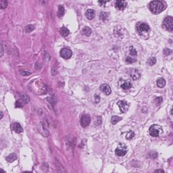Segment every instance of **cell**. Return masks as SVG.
Returning <instances> with one entry per match:
<instances>
[{
	"label": "cell",
	"instance_id": "7a4b0ae2",
	"mask_svg": "<svg viewBox=\"0 0 173 173\" xmlns=\"http://www.w3.org/2000/svg\"><path fill=\"white\" fill-rule=\"evenodd\" d=\"M163 132L162 128L159 125L154 124L150 128V134L152 137H158Z\"/></svg>",
	"mask_w": 173,
	"mask_h": 173
},
{
	"label": "cell",
	"instance_id": "44dd1931",
	"mask_svg": "<svg viewBox=\"0 0 173 173\" xmlns=\"http://www.w3.org/2000/svg\"><path fill=\"white\" fill-rule=\"evenodd\" d=\"M19 95H20V98L22 99L24 102V103H28V102H29V98H28L27 95H25V94L24 93H19Z\"/></svg>",
	"mask_w": 173,
	"mask_h": 173
},
{
	"label": "cell",
	"instance_id": "ac0fdd59",
	"mask_svg": "<svg viewBox=\"0 0 173 173\" xmlns=\"http://www.w3.org/2000/svg\"><path fill=\"white\" fill-rule=\"evenodd\" d=\"M157 85L160 87V88H163L164 86L166 85V81L163 78H160L157 80Z\"/></svg>",
	"mask_w": 173,
	"mask_h": 173
},
{
	"label": "cell",
	"instance_id": "8d00e7d4",
	"mask_svg": "<svg viewBox=\"0 0 173 173\" xmlns=\"http://www.w3.org/2000/svg\"><path fill=\"white\" fill-rule=\"evenodd\" d=\"M3 115H4V114H3V112H1V118H0L1 119L3 118Z\"/></svg>",
	"mask_w": 173,
	"mask_h": 173
},
{
	"label": "cell",
	"instance_id": "2e32d148",
	"mask_svg": "<svg viewBox=\"0 0 173 173\" xmlns=\"http://www.w3.org/2000/svg\"><path fill=\"white\" fill-rule=\"evenodd\" d=\"M64 13H65V9L64 8V7L62 5H60L58 6V17L59 18H62V16H64Z\"/></svg>",
	"mask_w": 173,
	"mask_h": 173
},
{
	"label": "cell",
	"instance_id": "52a82bcc",
	"mask_svg": "<svg viewBox=\"0 0 173 173\" xmlns=\"http://www.w3.org/2000/svg\"><path fill=\"white\" fill-rule=\"evenodd\" d=\"M91 122V117L88 114H84L80 118V125L83 127H87L89 126Z\"/></svg>",
	"mask_w": 173,
	"mask_h": 173
},
{
	"label": "cell",
	"instance_id": "d6986e66",
	"mask_svg": "<svg viewBox=\"0 0 173 173\" xmlns=\"http://www.w3.org/2000/svg\"><path fill=\"white\" fill-rule=\"evenodd\" d=\"M16 159H17V155L15 154H12L6 157V160L9 162H12Z\"/></svg>",
	"mask_w": 173,
	"mask_h": 173
},
{
	"label": "cell",
	"instance_id": "cb8c5ba5",
	"mask_svg": "<svg viewBox=\"0 0 173 173\" xmlns=\"http://www.w3.org/2000/svg\"><path fill=\"white\" fill-rule=\"evenodd\" d=\"M147 63L150 64V66H153L156 63V58L155 57H151V58H150L147 60Z\"/></svg>",
	"mask_w": 173,
	"mask_h": 173
},
{
	"label": "cell",
	"instance_id": "e0dca14e",
	"mask_svg": "<svg viewBox=\"0 0 173 173\" xmlns=\"http://www.w3.org/2000/svg\"><path fill=\"white\" fill-rule=\"evenodd\" d=\"M92 33V30L91 28H89L88 27H85L83 30H82V33L85 35V36H89Z\"/></svg>",
	"mask_w": 173,
	"mask_h": 173
},
{
	"label": "cell",
	"instance_id": "e575fe53",
	"mask_svg": "<svg viewBox=\"0 0 173 173\" xmlns=\"http://www.w3.org/2000/svg\"><path fill=\"white\" fill-rule=\"evenodd\" d=\"M108 1H99L98 3L99 4L101 5H105L106 4H107Z\"/></svg>",
	"mask_w": 173,
	"mask_h": 173
},
{
	"label": "cell",
	"instance_id": "d4e9b609",
	"mask_svg": "<svg viewBox=\"0 0 173 173\" xmlns=\"http://www.w3.org/2000/svg\"><path fill=\"white\" fill-rule=\"evenodd\" d=\"M8 5V1L5 0H1L0 1V8L5 9Z\"/></svg>",
	"mask_w": 173,
	"mask_h": 173
},
{
	"label": "cell",
	"instance_id": "4dcf8cb0",
	"mask_svg": "<svg viewBox=\"0 0 173 173\" xmlns=\"http://www.w3.org/2000/svg\"><path fill=\"white\" fill-rule=\"evenodd\" d=\"M126 62H128V63H133V62H136V60H134V59L131 58L130 57H127L126 58Z\"/></svg>",
	"mask_w": 173,
	"mask_h": 173
},
{
	"label": "cell",
	"instance_id": "8fae6325",
	"mask_svg": "<svg viewBox=\"0 0 173 173\" xmlns=\"http://www.w3.org/2000/svg\"><path fill=\"white\" fill-rule=\"evenodd\" d=\"M130 75L133 80L139 79L141 76V73L139 72V71L137 69H132L130 71Z\"/></svg>",
	"mask_w": 173,
	"mask_h": 173
},
{
	"label": "cell",
	"instance_id": "7c38bea8",
	"mask_svg": "<svg viewBox=\"0 0 173 173\" xmlns=\"http://www.w3.org/2000/svg\"><path fill=\"white\" fill-rule=\"evenodd\" d=\"M12 129L16 133H21L23 131V129H22L21 125L19 123H18V122H15V123H14L12 124Z\"/></svg>",
	"mask_w": 173,
	"mask_h": 173
},
{
	"label": "cell",
	"instance_id": "277c9868",
	"mask_svg": "<svg viewBox=\"0 0 173 173\" xmlns=\"http://www.w3.org/2000/svg\"><path fill=\"white\" fill-rule=\"evenodd\" d=\"M163 27L169 31H173V18L171 16L166 17L163 22Z\"/></svg>",
	"mask_w": 173,
	"mask_h": 173
},
{
	"label": "cell",
	"instance_id": "4fadbf2b",
	"mask_svg": "<svg viewBox=\"0 0 173 173\" xmlns=\"http://www.w3.org/2000/svg\"><path fill=\"white\" fill-rule=\"evenodd\" d=\"M85 16L89 20H92L95 17V11L93 9H89L85 12Z\"/></svg>",
	"mask_w": 173,
	"mask_h": 173
},
{
	"label": "cell",
	"instance_id": "5b68a950",
	"mask_svg": "<svg viewBox=\"0 0 173 173\" xmlns=\"http://www.w3.org/2000/svg\"><path fill=\"white\" fill-rule=\"evenodd\" d=\"M115 153L118 156H124L127 153V147L124 144L120 143V145L118 146L116 150Z\"/></svg>",
	"mask_w": 173,
	"mask_h": 173
},
{
	"label": "cell",
	"instance_id": "836d02e7",
	"mask_svg": "<svg viewBox=\"0 0 173 173\" xmlns=\"http://www.w3.org/2000/svg\"><path fill=\"white\" fill-rule=\"evenodd\" d=\"M4 55V47H3V44L1 43V55L0 56L1 57Z\"/></svg>",
	"mask_w": 173,
	"mask_h": 173
},
{
	"label": "cell",
	"instance_id": "3957f363",
	"mask_svg": "<svg viewBox=\"0 0 173 173\" xmlns=\"http://www.w3.org/2000/svg\"><path fill=\"white\" fill-rule=\"evenodd\" d=\"M137 33H139V35H143L146 34V33H148L150 31V26L145 23H141L137 26Z\"/></svg>",
	"mask_w": 173,
	"mask_h": 173
},
{
	"label": "cell",
	"instance_id": "4316f807",
	"mask_svg": "<svg viewBox=\"0 0 173 173\" xmlns=\"http://www.w3.org/2000/svg\"><path fill=\"white\" fill-rule=\"evenodd\" d=\"M34 29H35V27L33 25H32V24H29L26 28V32L28 33H31V32L33 31Z\"/></svg>",
	"mask_w": 173,
	"mask_h": 173
},
{
	"label": "cell",
	"instance_id": "d590c367",
	"mask_svg": "<svg viewBox=\"0 0 173 173\" xmlns=\"http://www.w3.org/2000/svg\"><path fill=\"white\" fill-rule=\"evenodd\" d=\"M155 173H164V171L163 170H155Z\"/></svg>",
	"mask_w": 173,
	"mask_h": 173
},
{
	"label": "cell",
	"instance_id": "83f0119b",
	"mask_svg": "<svg viewBox=\"0 0 173 173\" xmlns=\"http://www.w3.org/2000/svg\"><path fill=\"white\" fill-rule=\"evenodd\" d=\"M129 52H130V53H131L132 56H137V51H136L135 49L133 47V46L130 47V48H129Z\"/></svg>",
	"mask_w": 173,
	"mask_h": 173
},
{
	"label": "cell",
	"instance_id": "484cf974",
	"mask_svg": "<svg viewBox=\"0 0 173 173\" xmlns=\"http://www.w3.org/2000/svg\"><path fill=\"white\" fill-rule=\"evenodd\" d=\"M134 136H135L134 133H133V131H130L127 134H126V138L128 139V140H131V139H132L134 137Z\"/></svg>",
	"mask_w": 173,
	"mask_h": 173
},
{
	"label": "cell",
	"instance_id": "9c48e42d",
	"mask_svg": "<svg viewBox=\"0 0 173 173\" xmlns=\"http://www.w3.org/2000/svg\"><path fill=\"white\" fill-rule=\"evenodd\" d=\"M127 3L124 1H117L115 4V6L116 8V9L120 11H123L124 9L126 8Z\"/></svg>",
	"mask_w": 173,
	"mask_h": 173
},
{
	"label": "cell",
	"instance_id": "8992f818",
	"mask_svg": "<svg viewBox=\"0 0 173 173\" xmlns=\"http://www.w3.org/2000/svg\"><path fill=\"white\" fill-rule=\"evenodd\" d=\"M60 53L61 57L63 58L64 59H66V60L69 59L72 56V51L70 49H68V48H63V49H62L60 50Z\"/></svg>",
	"mask_w": 173,
	"mask_h": 173
},
{
	"label": "cell",
	"instance_id": "5bb4252c",
	"mask_svg": "<svg viewBox=\"0 0 173 173\" xmlns=\"http://www.w3.org/2000/svg\"><path fill=\"white\" fill-rule=\"evenodd\" d=\"M121 87L124 90H128L132 87V83L130 80H126L121 84Z\"/></svg>",
	"mask_w": 173,
	"mask_h": 173
},
{
	"label": "cell",
	"instance_id": "9a60e30c",
	"mask_svg": "<svg viewBox=\"0 0 173 173\" xmlns=\"http://www.w3.org/2000/svg\"><path fill=\"white\" fill-rule=\"evenodd\" d=\"M60 34L63 36V37H67L69 34H70V31L66 28V27H62V28L60 29Z\"/></svg>",
	"mask_w": 173,
	"mask_h": 173
},
{
	"label": "cell",
	"instance_id": "1f68e13d",
	"mask_svg": "<svg viewBox=\"0 0 173 173\" xmlns=\"http://www.w3.org/2000/svg\"><path fill=\"white\" fill-rule=\"evenodd\" d=\"M99 100H100V96L99 95H95V102L98 103Z\"/></svg>",
	"mask_w": 173,
	"mask_h": 173
},
{
	"label": "cell",
	"instance_id": "30bf717a",
	"mask_svg": "<svg viewBox=\"0 0 173 173\" xmlns=\"http://www.w3.org/2000/svg\"><path fill=\"white\" fill-rule=\"evenodd\" d=\"M100 90L102 91H103V93L106 95H110L111 93V92H112V89L110 88V85H108V84H102L100 86Z\"/></svg>",
	"mask_w": 173,
	"mask_h": 173
},
{
	"label": "cell",
	"instance_id": "603a6c76",
	"mask_svg": "<svg viewBox=\"0 0 173 173\" xmlns=\"http://www.w3.org/2000/svg\"><path fill=\"white\" fill-rule=\"evenodd\" d=\"M108 18V13H106V12H101V14H100V19L102 20H103V21H106V20H107V19Z\"/></svg>",
	"mask_w": 173,
	"mask_h": 173
},
{
	"label": "cell",
	"instance_id": "d6a6232c",
	"mask_svg": "<svg viewBox=\"0 0 173 173\" xmlns=\"http://www.w3.org/2000/svg\"><path fill=\"white\" fill-rule=\"evenodd\" d=\"M21 73L23 76H28V75H31V72H29L28 71H26V70H22Z\"/></svg>",
	"mask_w": 173,
	"mask_h": 173
},
{
	"label": "cell",
	"instance_id": "f546056e",
	"mask_svg": "<svg viewBox=\"0 0 173 173\" xmlns=\"http://www.w3.org/2000/svg\"><path fill=\"white\" fill-rule=\"evenodd\" d=\"M172 53V50L171 49H167V48H166V49H164V53L165 56H168V55H170V53Z\"/></svg>",
	"mask_w": 173,
	"mask_h": 173
},
{
	"label": "cell",
	"instance_id": "6da1fadb",
	"mask_svg": "<svg viewBox=\"0 0 173 173\" xmlns=\"http://www.w3.org/2000/svg\"><path fill=\"white\" fill-rule=\"evenodd\" d=\"M166 8L165 3L162 1H154L150 2V9L154 14H159Z\"/></svg>",
	"mask_w": 173,
	"mask_h": 173
},
{
	"label": "cell",
	"instance_id": "f1b7e54d",
	"mask_svg": "<svg viewBox=\"0 0 173 173\" xmlns=\"http://www.w3.org/2000/svg\"><path fill=\"white\" fill-rule=\"evenodd\" d=\"M162 101H163V99L162 97H158V98H156L155 99V102L156 103V105H158V106L160 105L161 103L162 102Z\"/></svg>",
	"mask_w": 173,
	"mask_h": 173
},
{
	"label": "cell",
	"instance_id": "ba28073f",
	"mask_svg": "<svg viewBox=\"0 0 173 173\" xmlns=\"http://www.w3.org/2000/svg\"><path fill=\"white\" fill-rule=\"evenodd\" d=\"M117 105L118 106V107L120 108L121 112L124 113L127 111L128 108H129V103L126 101H124V100H120L119 102H117Z\"/></svg>",
	"mask_w": 173,
	"mask_h": 173
},
{
	"label": "cell",
	"instance_id": "ffe728a7",
	"mask_svg": "<svg viewBox=\"0 0 173 173\" xmlns=\"http://www.w3.org/2000/svg\"><path fill=\"white\" fill-rule=\"evenodd\" d=\"M122 120L121 117L117 116H114L112 117V119H111V122H112V124H116L119 121H120Z\"/></svg>",
	"mask_w": 173,
	"mask_h": 173
},
{
	"label": "cell",
	"instance_id": "7402d4cb",
	"mask_svg": "<svg viewBox=\"0 0 173 173\" xmlns=\"http://www.w3.org/2000/svg\"><path fill=\"white\" fill-rule=\"evenodd\" d=\"M24 104H26V103H24V102L22 99H18V100L16 101V108H21V107L23 106Z\"/></svg>",
	"mask_w": 173,
	"mask_h": 173
}]
</instances>
